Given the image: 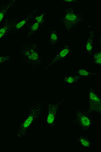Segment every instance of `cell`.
<instances>
[{"label":"cell","mask_w":101,"mask_h":152,"mask_svg":"<svg viewBox=\"0 0 101 152\" xmlns=\"http://www.w3.org/2000/svg\"><path fill=\"white\" fill-rule=\"evenodd\" d=\"M43 111V105L39 102L31 106L28 114L18 129L15 135L18 138L26 136L36 120L39 118Z\"/></svg>","instance_id":"6da1fadb"},{"label":"cell","mask_w":101,"mask_h":152,"mask_svg":"<svg viewBox=\"0 0 101 152\" xmlns=\"http://www.w3.org/2000/svg\"><path fill=\"white\" fill-rule=\"evenodd\" d=\"M20 54L24 61L32 68L41 65L42 60L37 44L35 43H24L22 46Z\"/></svg>","instance_id":"7a4b0ae2"},{"label":"cell","mask_w":101,"mask_h":152,"mask_svg":"<svg viewBox=\"0 0 101 152\" xmlns=\"http://www.w3.org/2000/svg\"><path fill=\"white\" fill-rule=\"evenodd\" d=\"M83 20L81 12L75 10L71 7L64 9V16L62 21L63 26L68 32H70L74 28L79 27Z\"/></svg>","instance_id":"3957f363"},{"label":"cell","mask_w":101,"mask_h":152,"mask_svg":"<svg viewBox=\"0 0 101 152\" xmlns=\"http://www.w3.org/2000/svg\"><path fill=\"white\" fill-rule=\"evenodd\" d=\"M91 113L89 110L76 109L73 122L82 130L86 131L92 127V124Z\"/></svg>","instance_id":"277c9868"},{"label":"cell","mask_w":101,"mask_h":152,"mask_svg":"<svg viewBox=\"0 0 101 152\" xmlns=\"http://www.w3.org/2000/svg\"><path fill=\"white\" fill-rule=\"evenodd\" d=\"M88 106L89 110L100 115L101 113V99L95 89L90 88L88 90Z\"/></svg>","instance_id":"5b68a950"},{"label":"cell","mask_w":101,"mask_h":152,"mask_svg":"<svg viewBox=\"0 0 101 152\" xmlns=\"http://www.w3.org/2000/svg\"><path fill=\"white\" fill-rule=\"evenodd\" d=\"M62 101V100L55 103L45 102L47 108L46 123L48 126H53L55 124L57 116Z\"/></svg>","instance_id":"8992f818"},{"label":"cell","mask_w":101,"mask_h":152,"mask_svg":"<svg viewBox=\"0 0 101 152\" xmlns=\"http://www.w3.org/2000/svg\"><path fill=\"white\" fill-rule=\"evenodd\" d=\"M72 51V49L70 46L66 45L63 47L55 55L53 59L44 67V69H47L59 61L65 60L70 54Z\"/></svg>","instance_id":"52a82bcc"},{"label":"cell","mask_w":101,"mask_h":152,"mask_svg":"<svg viewBox=\"0 0 101 152\" xmlns=\"http://www.w3.org/2000/svg\"><path fill=\"white\" fill-rule=\"evenodd\" d=\"M37 10H36L31 12L26 18L19 21H18L14 25L10 34H15L22 30L26 26L29 21L35 16Z\"/></svg>","instance_id":"ba28073f"},{"label":"cell","mask_w":101,"mask_h":152,"mask_svg":"<svg viewBox=\"0 0 101 152\" xmlns=\"http://www.w3.org/2000/svg\"><path fill=\"white\" fill-rule=\"evenodd\" d=\"M18 21L16 18H14L7 19L4 22L2 26L0 27V41L10 34L12 27Z\"/></svg>","instance_id":"9c48e42d"},{"label":"cell","mask_w":101,"mask_h":152,"mask_svg":"<svg viewBox=\"0 0 101 152\" xmlns=\"http://www.w3.org/2000/svg\"><path fill=\"white\" fill-rule=\"evenodd\" d=\"M94 37V31L93 30H90L87 39L85 46L86 51L89 55H91L93 52Z\"/></svg>","instance_id":"30bf717a"},{"label":"cell","mask_w":101,"mask_h":152,"mask_svg":"<svg viewBox=\"0 0 101 152\" xmlns=\"http://www.w3.org/2000/svg\"><path fill=\"white\" fill-rule=\"evenodd\" d=\"M16 2L15 0H12L3 5L0 10V26L3 22L7 12Z\"/></svg>","instance_id":"8fae6325"},{"label":"cell","mask_w":101,"mask_h":152,"mask_svg":"<svg viewBox=\"0 0 101 152\" xmlns=\"http://www.w3.org/2000/svg\"><path fill=\"white\" fill-rule=\"evenodd\" d=\"M81 78L77 75H66L63 78V81L67 85H73L77 83Z\"/></svg>","instance_id":"7c38bea8"},{"label":"cell","mask_w":101,"mask_h":152,"mask_svg":"<svg viewBox=\"0 0 101 152\" xmlns=\"http://www.w3.org/2000/svg\"><path fill=\"white\" fill-rule=\"evenodd\" d=\"M76 74L81 78H88L92 76L97 75L96 73L92 72L89 69L85 68L78 69L76 71Z\"/></svg>","instance_id":"4fadbf2b"},{"label":"cell","mask_w":101,"mask_h":152,"mask_svg":"<svg viewBox=\"0 0 101 152\" xmlns=\"http://www.w3.org/2000/svg\"><path fill=\"white\" fill-rule=\"evenodd\" d=\"M41 25L39 23L34 22L31 24L27 35L28 38L32 37L39 30Z\"/></svg>","instance_id":"5bb4252c"},{"label":"cell","mask_w":101,"mask_h":152,"mask_svg":"<svg viewBox=\"0 0 101 152\" xmlns=\"http://www.w3.org/2000/svg\"><path fill=\"white\" fill-rule=\"evenodd\" d=\"M77 141L81 146L84 148H90L92 145L89 139L84 136H81L78 138Z\"/></svg>","instance_id":"9a60e30c"},{"label":"cell","mask_w":101,"mask_h":152,"mask_svg":"<svg viewBox=\"0 0 101 152\" xmlns=\"http://www.w3.org/2000/svg\"><path fill=\"white\" fill-rule=\"evenodd\" d=\"M59 41V36L55 30L52 31L50 33L49 36V43L52 45H54L57 43Z\"/></svg>","instance_id":"2e32d148"},{"label":"cell","mask_w":101,"mask_h":152,"mask_svg":"<svg viewBox=\"0 0 101 152\" xmlns=\"http://www.w3.org/2000/svg\"><path fill=\"white\" fill-rule=\"evenodd\" d=\"M101 52L98 50L93 54L92 57V62L94 65L100 66L101 65Z\"/></svg>","instance_id":"e0dca14e"},{"label":"cell","mask_w":101,"mask_h":152,"mask_svg":"<svg viewBox=\"0 0 101 152\" xmlns=\"http://www.w3.org/2000/svg\"><path fill=\"white\" fill-rule=\"evenodd\" d=\"M46 15L45 12H42L39 15L35 16L33 18L34 22L39 23L41 25L45 22Z\"/></svg>","instance_id":"ac0fdd59"},{"label":"cell","mask_w":101,"mask_h":152,"mask_svg":"<svg viewBox=\"0 0 101 152\" xmlns=\"http://www.w3.org/2000/svg\"><path fill=\"white\" fill-rule=\"evenodd\" d=\"M11 58V56L8 55H0V65L4 64L9 61Z\"/></svg>","instance_id":"d6986e66"},{"label":"cell","mask_w":101,"mask_h":152,"mask_svg":"<svg viewBox=\"0 0 101 152\" xmlns=\"http://www.w3.org/2000/svg\"><path fill=\"white\" fill-rule=\"evenodd\" d=\"M62 1L63 2L67 3H72L79 2V1Z\"/></svg>","instance_id":"ffe728a7"}]
</instances>
